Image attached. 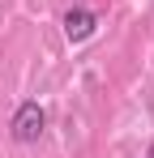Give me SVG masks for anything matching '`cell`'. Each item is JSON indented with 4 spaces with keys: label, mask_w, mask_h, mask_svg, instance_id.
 Here are the masks:
<instances>
[{
    "label": "cell",
    "mask_w": 154,
    "mask_h": 158,
    "mask_svg": "<svg viewBox=\"0 0 154 158\" xmlns=\"http://www.w3.org/2000/svg\"><path fill=\"white\" fill-rule=\"evenodd\" d=\"M43 128H47V111H43L39 103H22L17 111H13V141L30 145V141L43 137Z\"/></svg>",
    "instance_id": "cell-1"
},
{
    "label": "cell",
    "mask_w": 154,
    "mask_h": 158,
    "mask_svg": "<svg viewBox=\"0 0 154 158\" xmlns=\"http://www.w3.org/2000/svg\"><path fill=\"white\" fill-rule=\"evenodd\" d=\"M94 30H99V17H94L90 9H69V13H64V34H69V43L90 39Z\"/></svg>",
    "instance_id": "cell-2"
},
{
    "label": "cell",
    "mask_w": 154,
    "mask_h": 158,
    "mask_svg": "<svg viewBox=\"0 0 154 158\" xmlns=\"http://www.w3.org/2000/svg\"><path fill=\"white\" fill-rule=\"evenodd\" d=\"M146 158H154V145H150V154H146Z\"/></svg>",
    "instance_id": "cell-3"
}]
</instances>
